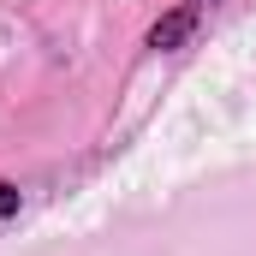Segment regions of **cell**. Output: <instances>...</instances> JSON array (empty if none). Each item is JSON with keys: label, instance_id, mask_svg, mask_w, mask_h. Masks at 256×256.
<instances>
[{"label": "cell", "instance_id": "1", "mask_svg": "<svg viewBox=\"0 0 256 256\" xmlns=\"http://www.w3.org/2000/svg\"><path fill=\"white\" fill-rule=\"evenodd\" d=\"M185 36H191V6H185V12H173V18H161V24L149 30V48H179Z\"/></svg>", "mask_w": 256, "mask_h": 256}, {"label": "cell", "instance_id": "2", "mask_svg": "<svg viewBox=\"0 0 256 256\" xmlns=\"http://www.w3.org/2000/svg\"><path fill=\"white\" fill-rule=\"evenodd\" d=\"M0 214H18V191L12 185H0Z\"/></svg>", "mask_w": 256, "mask_h": 256}]
</instances>
